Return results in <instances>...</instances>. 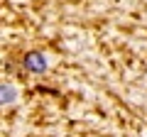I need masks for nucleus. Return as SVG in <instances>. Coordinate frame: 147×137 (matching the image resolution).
<instances>
[{"mask_svg":"<svg viewBox=\"0 0 147 137\" xmlns=\"http://www.w3.org/2000/svg\"><path fill=\"white\" fill-rule=\"evenodd\" d=\"M25 68L32 71V74H44L47 71V56L39 52H30L25 56Z\"/></svg>","mask_w":147,"mask_h":137,"instance_id":"f257e3e1","label":"nucleus"},{"mask_svg":"<svg viewBox=\"0 0 147 137\" xmlns=\"http://www.w3.org/2000/svg\"><path fill=\"white\" fill-rule=\"evenodd\" d=\"M17 100V91L7 83H0V105H7V103H15Z\"/></svg>","mask_w":147,"mask_h":137,"instance_id":"f03ea898","label":"nucleus"}]
</instances>
